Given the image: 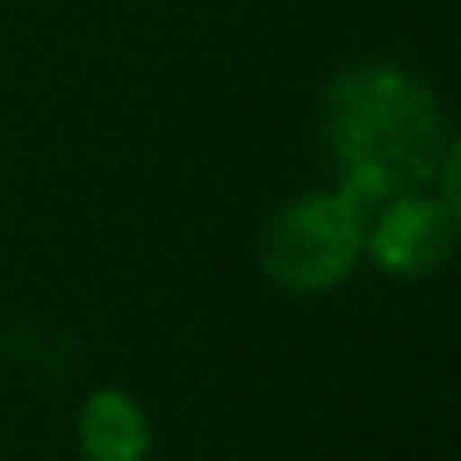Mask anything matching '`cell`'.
<instances>
[{"instance_id":"277c9868","label":"cell","mask_w":461,"mask_h":461,"mask_svg":"<svg viewBox=\"0 0 461 461\" xmlns=\"http://www.w3.org/2000/svg\"><path fill=\"white\" fill-rule=\"evenodd\" d=\"M80 451L85 461H144L149 451V421L134 407L130 392L100 387L80 407Z\"/></svg>"},{"instance_id":"3957f363","label":"cell","mask_w":461,"mask_h":461,"mask_svg":"<svg viewBox=\"0 0 461 461\" xmlns=\"http://www.w3.org/2000/svg\"><path fill=\"white\" fill-rule=\"evenodd\" d=\"M456 243V203L431 189L392 194L362 219V253L392 278H421L451 258Z\"/></svg>"},{"instance_id":"7a4b0ae2","label":"cell","mask_w":461,"mask_h":461,"mask_svg":"<svg viewBox=\"0 0 461 461\" xmlns=\"http://www.w3.org/2000/svg\"><path fill=\"white\" fill-rule=\"evenodd\" d=\"M362 258V203L342 189L303 194L263 229V273L288 293H322L352 278Z\"/></svg>"},{"instance_id":"6da1fadb","label":"cell","mask_w":461,"mask_h":461,"mask_svg":"<svg viewBox=\"0 0 461 461\" xmlns=\"http://www.w3.org/2000/svg\"><path fill=\"white\" fill-rule=\"evenodd\" d=\"M322 130L338 159V189L372 203L411 189H437L456 203V140L441 100L397 65H357L328 85Z\"/></svg>"}]
</instances>
